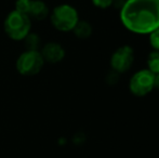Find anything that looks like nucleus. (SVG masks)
Returning a JSON list of instances; mask_svg holds the SVG:
<instances>
[{
  "label": "nucleus",
  "mask_w": 159,
  "mask_h": 158,
  "mask_svg": "<svg viewBox=\"0 0 159 158\" xmlns=\"http://www.w3.org/2000/svg\"><path fill=\"white\" fill-rule=\"evenodd\" d=\"M120 21L129 32L149 35L159 28V0H126Z\"/></svg>",
  "instance_id": "f257e3e1"
},
{
  "label": "nucleus",
  "mask_w": 159,
  "mask_h": 158,
  "mask_svg": "<svg viewBox=\"0 0 159 158\" xmlns=\"http://www.w3.org/2000/svg\"><path fill=\"white\" fill-rule=\"evenodd\" d=\"M32 21L30 16L19 11H12L4 20V32L13 40H24L30 34Z\"/></svg>",
  "instance_id": "f03ea898"
},
{
  "label": "nucleus",
  "mask_w": 159,
  "mask_h": 158,
  "mask_svg": "<svg viewBox=\"0 0 159 158\" xmlns=\"http://www.w3.org/2000/svg\"><path fill=\"white\" fill-rule=\"evenodd\" d=\"M51 23L60 32H70L79 21L77 10L70 4H60L51 13Z\"/></svg>",
  "instance_id": "7ed1b4c3"
},
{
  "label": "nucleus",
  "mask_w": 159,
  "mask_h": 158,
  "mask_svg": "<svg viewBox=\"0 0 159 158\" xmlns=\"http://www.w3.org/2000/svg\"><path fill=\"white\" fill-rule=\"evenodd\" d=\"M44 60L39 51L27 50L19 56L16 61V70L23 76H34L43 67Z\"/></svg>",
  "instance_id": "20e7f679"
},
{
  "label": "nucleus",
  "mask_w": 159,
  "mask_h": 158,
  "mask_svg": "<svg viewBox=\"0 0 159 158\" xmlns=\"http://www.w3.org/2000/svg\"><path fill=\"white\" fill-rule=\"evenodd\" d=\"M154 78H155V75L147 68L138 70L130 78V92L139 97L147 95L154 89Z\"/></svg>",
  "instance_id": "39448f33"
},
{
  "label": "nucleus",
  "mask_w": 159,
  "mask_h": 158,
  "mask_svg": "<svg viewBox=\"0 0 159 158\" xmlns=\"http://www.w3.org/2000/svg\"><path fill=\"white\" fill-rule=\"evenodd\" d=\"M134 63V50L130 46H121L111 56V67L117 74L126 73Z\"/></svg>",
  "instance_id": "423d86ee"
},
{
  "label": "nucleus",
  "mask_w": 159,
  "mask_h": 158,
  "mask_svg": "<svg viewBox=\"0 0 159 158\" xmlns=\"http://www.w3.org/2000/svg\"><path fill=\"white\" fill-rule=\"evenodd\" d=\"M40 53H41L44 62H49V63H59L65 57L64 48L57 42L46 43Z\"/></svg>",
  "instance_id": "0eeeda50"
},
{
  "label": "nucleus",
  "mask_w": 159,
  "mask_h": 158,
  "mask_svg": "<svg viewBox=\"0 0 159 158\" xmlns=\"http://www.w3.org/2000/svg\"><path fill=\"white\" fill-rule=\"evenodd\" d=\"M27 15L30 16V19H35L37 21L44 20L49 15L48 6L41 0H32Z\"/></svg>",
  "instance_id": "6e6552de"
},
{
  "label": "nucleus",
  "mask_w": 159,
  "mask_h": 158,
  "mask_svg": "<svg viewBox=\"0 0 159 158\" xmlns=\"http://www.w3.org/2000/svg\"><path fill=\"white\" fill-rule=\"evenodd\" d=\"M74 34L76 37L80 39H86L88 37L91 36L92 34V26L89 22L87 21H78V23L76 24V26L73 29Z\"/></svg>",
  "instance_id": "1a4fd4ad"
},
{
  "label": "nucleus",
  "mask_w": 159,
  "mask_h": 158,
  "mask_svg": "<svg viewBox=\"0 0 159 158\" xmlns=\"http://www.w3.org/2000/svg\"><path fill=\"white\" fill-rule=\"evenodd\" d=\"M147 70L154 75L159 74V51H152L147 59Z\"/></svg>",
  "instance_id": "9d476101"
},
{
  "label": "nucleus",
  "mask_w": 159,
  "mask_h": 158,
  "mask_svg": "<svg viewBox=\"0 0 159 158\" xmlns=\"http://www.w3.org/2000/svg\"><path fill=\"white\" fill-rule=\"evenodd\" d=\"M26 41V46H27L28 50H32V51H38V46H39V37L37 35H32L30 34L25 39Z\"/></svg>",
  "instance_id": "9b49d317"
},
{
  "label": "nucleus",
  "mask_w": 159,
  "mask_h": 158,
  "mask_svg": "<svg viewBox=\"0 0 159 158\" xmlns=\"http://www.w3.org/2000/svg\"><path fill=\"white\" fill-rule=\"evenodd\" d=\"M30 3H32V0H16L15 1V11H19V12L27 15L30 8Z\"/></svg>",
  "instance_id": "f8f14e48"
},
{
  "label": "nucleus",
  "mask_w": 159,
  "mask_h": 158,
  "mask_svg": "<svg viewBox=\"0 0 159 158\" xmlns=\"http://www.w3.org/2000/svg\"><path fill=\"white\" fill-rule=\"evenodd\" d=\"M149 44L155 51H159V28L153 30L151 34L148 35Z\"/></svg>",
  "instance_id": "ddd939ff"
},
{
  "label": "nucleus",
  "mask_w": 159,
  "mask_h": 158,
  "mask_svg": "<svg viewBox=\"0 0 159 158\" xmlns=\"http://www.w3.org/2000/svg\"><path fill=\"white\" fill-rule=\"evenodd\" d=\"M114 0H92V3L98 9H107L113 6Z\"/></svg>",
  "instance_id": "4468645a"
},
{
  "label": "nucleus",
  "mask_w": 159,
  "mask_h": 158,
  "mask_svg": "<svg viewBox=\"0 0 159 158\" xmlns=\"http://www.w3.org/2000/svg\"><path fill=\"white\" fill-rule=\"evenodd\" d=\"M154 89L159 90V74H156L154 78Z\"/></svg>",
  "instance_id": "2eb2a0df"
}]
</instances>
